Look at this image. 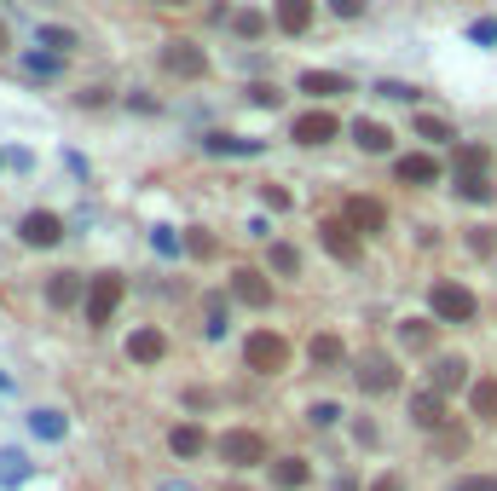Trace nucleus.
<instances>
[{"mask_svg": "<svg viewBox=\"0 0 497 491\" xmlns=\"http://www.w3.org/2000/svg\"><path fill=\"white\" fill-rule=\"evenodd\" d=\"M428 307H434V319H440V324H469L474 319V295L463 290V283H452V278H440L428 290Z\"/></svg>", "mask_w": 497, "mask_h": 491, "instance_id": "obj_1", "label": "nucleus"}, {"mask_svg": "<svg viewBox=\"0 0 497 491\" xmlns=\"http://www.w3.org/2000/svg\"><path fill=\"white\" fill-rule=\"evenodd\" d=\"M243 364H248V370H260V376L284 370V364H289V341L272 336V329H255V336H248V347H243Z\"/></svg>", "mask_w": 497, "mask_h": 491, "instance_id": "obj_2", "label": "nucleus"}, {"mask_svg": "<svg viewBox=\"0 0 497 491\" xmlns=\"http://www.w3.org/2000/svg\"><path fill=\"white\" fill-rule=\"evenodd\" d=\"M457 191L469 202H486L492 185H486V151L480 145H457Z\"/></svg>", "mask_w": 497, "mask_h": 491, "instance_id": "obj_3", "label": "nucleus"}, {"mask_svg": "<svg viewBox=\"0 0 497 491\" xmlns=\"http://www.w3.org/2000/svg\"><path fill=\"white\" fill-rule=\"evenodd\" d=\"M162 70L180 75V82H197V75L209 70V53H203L197 41H168V46H162Z\"/></svg>", "mask_w": 497, "mask_h": 491, "instance_id": "obj_4", "label": "nucleus"}, {"mask_svg": "<svg viewBox=\"0 0 497 491\" xmlns=\"http://www.w3.org/2000/svg\"><path fill=\"white\" fill-rule=\"evenodd\" d=\"M220 457L231 468H255V463H267V439L248 434V427H231V434L220 439Z\"/></svg>", "mask_w": 497, "mask_h": 491, "instance_id": "obj_5", "label": "nucleus"}, {"mask_svg": "<svg viewBox=\"0 0 497 491\" xmlns=\"http://www.w3.org/2000/svg\"><path fill=\"white\" fill-rule=\"evenodd\" d=\"M116 307H122V278L116 272L93 278V290H87V324H111Z\"/></svg>", "mask_w": 497, "mask_h": 491, "instance_id": "obj_6", "label": "nucleus"}, {"mask_svg": "<svg viewBox=\"0 0 497 491\" xmlns=\"http://www.w3.org/2000/svg\"><path fill=\"white\" fill-rule=\"evenodd\" d=\"M18 237H24L29 249H53L58 237H64V220H58V214H46V209H35V214H24Z\"/></svg>", "mask_w": 497, "mask_h": 491, "instance_id": "obj_7", "label": "nucleus"}, {"mask_svg": "<svg viewBox=\"0 0 497 491\" xmlns=\"http://www.w3.org/2000/svg\"><path fill=\"white\" fill-rule=\"evenodd\" d=\"M341 220H347L353 231H387V209L376 197H347V209H341Z\"/></svg>", "mask_w": 497, "mask_h": 491, "instance_id": "obj_8", "label": "nucleus"}, {"mask_svg": "<svg viewBox=\"0 0 497 491\" xmlns=\"http://www.w3.org/2000/svg\"><path fill=\"white\" fill-rule=\"evenodd\" d=\"M359 388L370 393V399H376V393H394V388H399V370H394L382 353H370V358L359 364Z\"/></svg>", "mask_w": 497, "mask_h": 491, "instance_id": "obj_9", "label": "nucleus"}, {"mask_svg": "<svg viewBox=\"0 0 497 491\" xmlns=\"http://www.w3.org/2000/svg\"><path fill=\"white\" fill-rule=\"evenodd\" d=\"M324 249H330L336 260H347V266H359V237H353V226L347 220H324Z\"/></svg>", "mask_w": 497, "mask_h": 491, "instance_id": "obj_10", "label": "nucleus"}, {"mask_svg": "<svg viewBox=\"0 0 497 491\" xmlns=\"http://www.w3.org/2000/svg\"><path fill=\"white\" fill-rule=\"evenodd\" d=\"M336 133H341V122L330 116V110H313V116H295V139H301V145H330Z\"/></svg>", "mask_w": 497, "mask_h": 491, "instance_id": "obj_11", "label": "nucleus"}, {"mask_svg": "<svg viewBox=\"0 0 497 491\" xmlns=\"http://www.w3.org/2000/svg\"><path fill=\"white\" fill-rule=\"evenodd\" d=\"M231 295H238L243 307H272V283L260 272H248V266H243V272H231Z\"/></svg>", "mask_w": 497, "mask_h": 491, "instance_id": "obj_12", "label": "nucleus"}, {"mask_svg": "<svg viewBox=\"0 0 497 491\" xmlns=\"http://www.w3.org/2000/svg\"><path fill=\"white\" fill-rule=\"evenodd\" d=\"M301 93H313V99H336V93H353L347 75H336V70H307L301 75Z\"/></svg>", "mask_w": 497, "mask_h": 491, "instance_id": "obj_13", "label": "nucleus"}, {"mask_svg": "<svg viewBox=\"0 0 497 491\" xmlns=\"http://www.w3.org/2000/svg\"><path fill=\"white\" fill-rule=\"evenodd\" d=\"M411 422L440 427V422H445V393H440V388H423V393L411 399Z\"/></svg>", "mask_w": 497, "mask_h": 491, "instance_id": "obj_14", "label": "nucleus"}, {"mask_svg": "<svg viewBox=\"0 0 497 491\" xmlns=\"http://www.w3.org/2000/svg\"><path fill=\"white\" fill-rule=\"evenodd\" d=\"M394 173L405 185H434V180H440V162H434V156H399Z\"/></svg>", "mask_w": 497, "mask_h": 491, "instance_id": "obj_15", "label": "nucleus"}, {"mask_svg": "<svg viewBox=\"0 0 497 491\" xmlns=\"http://www.w3.org/2000/svg\"><path fill=\"white\" fill-rule=\"evenodd\" d=\"M168 353V341L157 336V329H133V336H128V358L133 364H157Z\"/></svg>", "mask_w": 497, "mask_h": 491, "instance_id": "obj_16", "label": "nucleus"}, {"mask_svg": "<svg viewBox=\"0 0 497 491\" xmlns=\"http://www.w3.org/2000/svg\"><path fill=\"white\" fill-rule=\"evenodd\" d=\"M209 156H260V139H238V133H209L203 139Z\"/></svg>", "mask_w": 497, "mask_h": 491, "instance_id": "obj_17", "label": "nucleus"}, {"mask_svg": "<svg viewBox=\"0 0 497 491\" xmlns=\"http://www.w3.org/2000/svg\"><path fill=\"white\" fill-rule=\"evenodd\" d=\"M278 29H289V35H301L307 24H313V0H278Z\"/></svg>", "mask_w": 497, "mask_h": 491, "instance_id": "obj_18", "label": "nucleus"}, {"mask_svg": "<svg viewBox=\"0 0 497 491\" xmlns=\"http://www.w3.org/2000/svg\"><path fill=\"white\" fill-rule=\"evenodd\" d=\"M469 405L480 422H497V376H480V382L469 388Z\"/></svg>", "mask_w": 497, "mask_h": 491, "instance_id": "obj_19", "label": "nucleus"}, {"mask_svg": "<svg viewBox=\"0 0 497 491\" xmlns=\"http://www.w3.org/2000/svg\"><path fill=\"white\" fill-rule=\"evenodd\" d=\"M463 370H469V364H463V358H452V353H445L440 364H434V388H440V393H457L463 382H469V376H463Z\"/></svg>", "mask_w": 497, "mask_h": 491, "instance_id": "obj_20", "label": "nucleus"}, {"mask_svg": "<svg viewBox=\"0 0 497 491\" xmlns=\"http://www.w3.org/2000/svg\"><path fill=\"white\" fill-rule=\"evenodd\" d=\"M46 300H53V307H75V300H82V278H75V272H58L53 283H46Z\"/></svg>", "mask_w": 497, "mask_h": 491, "instance_id": "obj_21", "label": "nucleus"}, {"mask_svg": "<svg viewBox=\"0 0 497 491\" xmlns=\"http://www.w3.org/2000/svg\"><path fill=\"white\" fill-rule=\"evenodd\" d=\"M353 139H359V151L382 156V151H387V139H394V133H387L382 122H353Z\"/></svg>", "mask_w": 497, "mask_h": 491, "instance_id": "obj_22", "label": "nucleus"}, {"mask_svg": "<svg viewBox=\"0 0 497 491\" xmlns=\"http://www.w3.org/2000/svg\"><path fill=\"white\" fill-rule=\"evenodd\" d=\"M168 446H174V457H203L209 439H203V427L185 422V427H174V434H168Z\"/></svg>", "mask_w": 497, "mask_h": 491, "instance_id": "obj_23", "label": "nucleus"}, {"mask_svg": "<svg viewBox=\"0 0 497 491\" xmlns=\"http://www.w3.org/2000/svg\"><path fill=\"white\" fill-rule=\"evenodd\" d=\"M29 480V457L24 451H0V486H24Z\"/></svg>", "mask_w": 497, "mask_h": 491, "instance_id": "obj_24", "label": "nucleus"}, {"mask_svg": "<svg viewBox=\"0 0 497 491\" xmlns=\"http://www.w3.org/2000/svg\"><path fill=\"white\" fill-rule=\"evenodd\" d=\"M35 41L46 46V53H58V58H70V46H75V35H70V29H58V24H41Z\"/></svg>", "mask_w": 497, "mask_h": 491, "instance_id": "obj_25", "label": "nucleus"}, {"mask_svg": "<svg viewBox=\"0 0 497 491\" xmlns=\"http://www.w3.org/2000/svg\"><path fill=\"white\" fill-rule=\"evenodd\" d=\"M29 427H35V439H64V417L58 410H29Z\"/></svg>", "mask_w": 497, "mask_h": 491, "instance_id": "obj_26", "label": "nucleus"}, {"mask_svg": "<svg viewBox=\"0 0 497 491\" xmlns=\"http://www.w3.org/2000/svg\"><path fill=\"white\" fill-rule=\"evenodd\" d=\"M307 353H313L318 370H336V364H341V341H336V336H313V347H307Z\"/></svg>", "mask_w": 497, "mask_h": 491, "instance_id": "obj_27", "label": "nucleus"}, {"mask_svg": "<svg viewBox=\"0 0 497 491\" xmlns=\"http://www.w3.org/2000/svg\"><path fill=\"white\" fill-rule=\"evenodd\" d=\"M272 480L289 491V486H307V480H313V468H307V463H295V457H289V463H272Z\"/></svg>", "mask_w": 497, "mask_h": 491, "instance_id": "obj_28", "label": "nucleus"}, {"mask_svg": "<svg viewBox=\"0 0 497 491\" xmlns=\"http://www.w3.org/2000/svg\"><path fill=\"white\" fill-rule=\"evenodd\" d=\"M399 336H405L411 353H428V347H434V329H428L423 319H405V329H399Z\"/></svg>", "mask_w": 497, "mask_h": 491, "instance_id": "obj_29", "label": "nucleus"}, {"mask_svg": "<svg viewBox=\"0 0 497 491\" xmlns=\"http://www.w3.org/2000/svg\"><path fill=\"white\" fill-rule=\"evenodd\" d=\"M272 272H301V255H295V243H272Z\"/></svg>", "mask_w": 497, "mask_h": 491, "instance_id": "obj_30", "label": "nucleus"}, {"mask_svg": "<svg viewBox=\"0 0 497 491\" xmlns=\"http://www.w3.org/2000/svg\"><path fill=\"white\" fill-rule=\"evenodd\" d=\"M416 133L434 139V145H445V139H452V122H440V116H416Z\"/></svg>", "mask_w": 497, "mask_h": 491, "instance_id": "obj_31", "label": "nucleus"}, {"mask_svg": "<svg viewBox=\"0 0 497 491\" xmlns=\"http://www.w3.org/2000/svg\"><path fill=\"white\" fill-rule=\"evenodd\" d=\"M151 243H157V255H168V260H174L180 249H185V237H174V226H157V231H151Z\"/></svg>", "mask_w": 497, "mask_h": 491, "instance_id": "obj_32", "label": "nucleus"}, {"mask_svg": "<svg viewBox=\"0 0 497 491\" xmlns=\"http://www.w3.org/2000/svg\"><path fill=\"white\" fill-rule=\"evenodd\" d=\"M231 29H238L243 41H255L260 29H267V18H260V12H238V18H231Z\"/></svg>", "mask_w": 497, "mask_h": 491, "instance_id": "obj_33", "label": "nucleus"}, {"mask_svg": "<svg viewBox=\"0 0 497 491\" xmlns=\"http://www.w3.org/2000/svg\"><path fill=\"white\" fill-rule=\"evenodd\" d=\"M24 64H29V70H35V75H53L58 64H64V58H58V53H29V58H24Z\"/></svg>", "mask_w": 497, "mask_h": 491, "instance_id": "obj_34", "label": "nucleus"}, {"mask_svg": "<svg viewBox=\"0 0 497 491\" xmlns=\"http://www.w3.org/2000/svg\"><path fill=\"white\" fill-rule=\"evenodd\" d=\"M248 104H260V110H278V87L255 82V87H248Z\"/></svg>", "mask_w": 497, "mask_h": 491, "instance_id": "obj_35", "label": "nucleus"}, {"mask_svg": "<svg viewBox=\"0 0 497 491\" xmlns=\"http://www.w3.org/2000/svg\"><path fill=\"white\" fill-rule=\"evenodd\" d=\"M260 202H267V209H289V191H284V185H260Z\"/></svg>", "mask_w": 497, "mask_h": 491, "instance_id": "obj_36", "label": "nucleus"}, {"mask_svg": "<svg viewBox=\"0 0 497 491\" xmlns=\"http://www.w3.org/2000/svg\"><path fill=\"white\" fill-rule=\"evenodd\" d=\"M203 329H209V341H220V336H226V307H220V300L209 307V324H203Z\"/></svg>", "mask_w": 497, "mask_h": 491, "instance_id": "obj_37", "label": "nucleus"}, {"mask_svg": "<svg viewBox=\"0 0 497 491\" xmlns=\"http://www.w3.org/2000/svg\"><path fill=\"white\" fill-rule=\"evenodd\" d=\"M457 491H497L492 474H469V480H457Z\"/></svg>", "mask_w": 497, "mask_h": 491, "instance_id": "obj_38", "label": "nucleus"}, {"mask_svg": "<svg viewBox=\"0 0 497 491\" xmlns=\"http://www.w3.org/2000/svg\"><path fill=\"white\" fill-rule=\"evenodd\" d=\"M376 93H382V99H416V87H405V82H382Z\"/></svg>", "mask_w": 497, "mask_h": 491, "instance_id": "obj_39", "label": "nucleus"}, {"mask_svg": "<svg viewBox=\"0 0 497 491\" xmlns=\"http://www.w3.org/2000/svg\"><path fill=\"white\" fill-rule=\"evenodd\" d=\"M330 12H336V18H359L365 0H330Z\"/></svg>", "mask_w": 497, "mask_h": 491, "instance_id": "obj_40", "label": "nucleus"}, {"mask_svg": "<svg viewBox=\"0 0 497 491\" xmlns=\"http://www.w3.org/2000/svg\"><path fill=\"white\" fill-rule=\"evenodd\" d=\"M469 35H474V41H480V46H492V41H497V24H492V18H480V24H474V29H469Z\"/></svg>", "mask_w": 497, "mask_h": 491, "instance_id": "obj_41", "label": "nucleus"}, {"mask_svg": "<svg viewBox=\"0 0 497 491\" xmlns=\"http://www.w3.org/2000/svg\"><path fill=\"white\" fill-rule=\"evenodd\" d=\"M313 422L330 427V422H341V410H336V405H313Z\"/></svg>", "mask_w": 497, "mask_h": 491, "instance_id": "obj_42", "label": "nucleus"}, {"mask_svg": "<svg viewBox=\"0 0 497 491\" xmlns=\"http://www.w3.org/2000/svg\"><path fill=\"white\" fill-rule=\"evenodd\" d=\"M370 491H405V480H394V474H382V480L370 486Z\"/></svg>", "mask_w": 497, "mask_h": 491, "instance_id": "obj_43", "label": "nucleus"}, {"mask_svg": "<svg viewBox=\"0 0 497 491\" xmlns=\"http://www.w3.org/2000/svg\"><path fill=\"white\" fill-rule=\"evenodd\" d=\"M157 491H197V486H185V480H162Z\"/></svg>", "mask_w": 497, "mask_h": 491, "instance_id": "obj_44", "label": "nucleus"}, {"mask_svg": "<svg viewBox=\"0 0 497 491\" xmlns=\"http://www.w3.org/2000/svg\"><path fill=\"white\" fill-rule=\"evenodd\" d=\"M336 491H359V480H353V474H341V480H336Z\"/></svg>", "mask_w": 497, "mask_h": 491, "instance_id": "obj_45", "label": "nucleus"}, {"mask_svg": "<svg viewBox=\"0 0 497 491\" xmlns=\"http://www.w3.org/2000/svg\"><path fill=\"white\" fill-rule=\"evenodd\" d=\"M6 393H12V382H6V370H0V399H6Z\"/></svg>", "mask_w": 497, "mask_h": 491, "instance_id": "obj_46", "label": "nucleus"}, {"mask_svg": "<svg viewBox=\"0 0 497 491\" xmlns=\"http://www.w3.org/2000/svg\"><path fill=\"white\" fill-rule=\"evenodd\" d=\"M6 46H12V35H6V24H0V53H6Z\"/></svg>", "mask_w": 497, "mask_h": 491, "instance_id": "obj_47", "label": "nucleus"}, {"mask_svg": "<svg viewBox=\"0 0 497 491\" xmlns=\"http://www.w3.org/2000/svg\"><path fill=\"white\" fill-rule=\"evenodd\" d=\"M157 6H185V0H157Z\"/></svg>", "mask_w": 497, "mask_h": 491, "instance_id": "obj_48", "label": "nucleus"}]
</instances>
